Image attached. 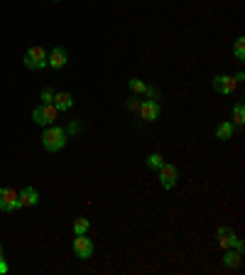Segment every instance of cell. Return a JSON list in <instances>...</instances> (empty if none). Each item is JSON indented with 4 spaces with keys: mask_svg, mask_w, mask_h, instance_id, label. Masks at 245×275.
Returning a JSON list of instances; mask_svg holds the SVG:
<instances>
[{
    "mask_svg": "<svg viewBox=\"0 0 245 275\" xmlns=\"http://www.w3.org/2000/svg\"><path fill=\"white\" fill-rule=\"evenodd\" d=\"M66 131L61 126H49L44 133H42V147L47 152H59L61 147L66 145Z\"/></svg>",
    "mask_w": 245,
    "mask_h": 275,
    "instance_id": "1",
    "label": "cell"
},
{
    "mask_svg": "<svg viewBox=\"0 0 245 275\" xmlns=\"http://www.w3.org/2000/svg\"><path fill=\"white\" fill-rule=\"evenodd\" d=\"M57 116H59V111L54 108V103H42L32 111V121L37 126H54Z\"/></svg>",
    "mask_w": 245,
    "mask_h": 275,
    "instance_id": "2",
    "label": "cell"
},
{
    "mask_svg": "<svg viewBox=\"0 0 245 275\" xmlns=\"http://www.w3.org/2000/svg\"><path fill=\"white\" fill-rule=\"evenodd\" d=\"M22 62H25V67H27V69H35V71H40V69L47 67V52H44L40 45H35V47H30V49L25 52Z\"/></svg>",
    "mask_w": 245,
    "mask_h": 275,
    "instance_id": "3",
    "label": "cell"
},
{
    "mask_svg": "<svg viewBox=\"0 0 245 275\" xmlns=\"http://www.w3.org/2000/svg\"><path fill=\"white\" fill-rule=\"evenodd\" d=\"M74 251H76V256H79L81 261H86V258L93 256V241H91L86 233H76V238H74Z\"/></svg>",
    "mask_w": 245,
    "mask_h": 275,
    "instance_id": "4",
    "label": "cell"
},
{
    "mask_svg": "<svg viewBox=\"0 0 245 275\" xmlns=\"http://www.w3.org/2000/svg\"><path fill=\"white\" fill-rule=\"evenodd\" d=\"M20 209V197L10 187H0V211H15Z\"/></svg>",
    "mask_w": 245,
    "mask_h": 275,
    "instance_id": "5",
    "label": "cell"
},
{
    "mask_svg": "<svg viewBox=\"0 0 245 275\" xmlns=\"http://www.w3.org/2000/svg\"><path fill=\"white\" fill-rule=\"evenodd\" d=\"M160 111H162V108H160L157 98H145L137 113H140V118H142V121L152 123V121H157V118H160Z\"/></svg>",
    "mask_w": 245,
    "mask_h": 275,
    "instance_id": "6",
    "label": "cell"
},
{
    "mask_svg": "<svg viewBox=\"0 0 245 275\" xmlns=\"http://www.w3.org/2000/svg\"><path fill=\"white\" fill-rule=\"evenodd\" d=\"M236 79L233 76H228V74H218L216 79H213V89L218 91V93H226V96H231L233 91H236Z\"/></svg>",
    "mask_w": 245,
    "mask_h": 275,
    "instance_id": "7",
    "label": "cell"
},
{
    "mask_svg": "<svg viewBox=\"0 0 245 275\" xmlns=\"http://www.w3.org/2000/svg\"><path fill=\"white\" fill-rule=\"evenodd\" d=\"M160 182H162L164 189H174V184H177V167L169 165V162H164L160 167Z\"/></svg>",
    "mask_w": 245,
    "mask_h": 275,
    "instance_id": "8",
    "label": "cell"
},
{
    "mask_svg": "<svg viewBox=\"0 0 245 275\" xmlns=\"http://www.w3.org/2000/svg\"><path fill=\"white\" fill-rule=\"evenodd\" d=\"M66 62H69V52H66L64 47H54V49L47 54V67H52V69L66 67Z\"/></svg>",
    "mask_w": 245,
    "mask_h": 275,
    "instance_id": "9",
    "label": "cell"
},
{
    "mask_svg": "<svg viewBox=\"0 0 245 275\" xmlns=\"http://www.w3.org/2000/svg\"><path fill=\"white\" fill-rule=\"evenodd\" d=\"M17 197H20V206H37L40 204V192H37L35 187H25V189H20Z\"/></svg>",
    "mask_w": 245,
    "mask_h": 275,
    "instance_id": "10",
    "label": "cell"
},
{
    "mask_svg": "<svg viewBox=\"0 0 245 275\" xmlns=\"http://www.w3.org/2000/svg\"><path fill=\"white\" fill-rule=\"evenodd\" d=\"M52 103H54V108H57V111H69V108L74 106V96H71L69 91H57Z\"/></svg>",
    "mask_w": 245,
    "mask_h": 275,
    "instance_id": "11",
    "label": "cell"
},
{
    "mask_svg": "<svg viewBox=\"0 0 245 275\" xmlns=\"http://www.w3.org/2000/svg\"><path fill=\"white\" fill-rule=\"evenodd\" d=\"M241 263H243V253H241V251H236V248H226V251H223V266L238 268Z\"/></svg>",
    "mask_w": 245,
    "mask_h": 275,
    "instance_id": "12",
    "label": "cell"
},
{
    "mask_svg": "<svg viewBox=\"0 0 245 275\" xmlns=\"http://www.w3.org/2000/svg\"><path fill=\"white\" fill-rule=\"evenodd\" d=\"M236 238H238V236H236L231 229H223V226L218 229V243H221V248H223V251H226V248H233Z\"/></svg>",
    "mask_w": 245,
    "mask_h": 275,
    "instance_id": "13",
    "label": "cell"
},
{
    "mask_svg": "<svg viewBox=\"0 0 245 275\" xmlns=\"http://www.w3.org/2000/svg\"><path fill=\"white\" fill-rule=\"evenodd\" d=\"M236 133V126L231 123V121H223V123H218V128H216V138L218 140H231Z\"/></svg>",
    "mask_w": 245,
    "mask_h": 275,
    "instance_id": "14",
    "label": "cell"
},
{
    "mask_svg": "<svg viewBox=\"0 0 245 275\" xmlns=\"http://www.w3.org/2000/svg\"><path fill=\"white\" fill-rule=\"evenodd\" d=\"M236 128H243L245 126V108H243V103L238 101L236 103V108H233V121H231Z\"/></svg>",
    "mask_w": 245,
    "mask_h": 275,
    "instance_id": "15",
    "label": "cell"
},
{
    "mask_svg": "<svg viewBox=\"0 0 245 275\" xmlns=\"http://www.w3.org/2000/svg\"><path fill=\"white\" fill-rule=\"evenodd\" d=\"M164 165V157L160 155V152H152V155H147V167H155V170H160Z\"/></svg>",
    "mask_w": 245,
    "mask_h": 275,
    "instance_id": "16",
    "label": "cell"
},
{
    "mask_svg": "<svg viewBox=\"0 0 245 275\" xmlns=\"http://www.w3.org/2000/svg\"><path fill=\"white\" fill-rule=\"evenodd\" d=\"M233 52H236V59H238V62H243V59H245V37H238V40H236Z\"/></svg>",
    "mask_w": 245,
    "mask_h": 275,
    "instance_id": "17",
    "label": "cell"
},
{
    "mask_svg": "<svg viewBox=\"0 0 245 275\" xmlns=\"http://www.w3.org/2000/svg\"><path fill=\"white\" fill-rule=\"evenodd\" d=\"M88 226H91V224H88V219H83V216H81V219H76V221H74V233H86V231H88Z\"/></svg>",
    "mask_w": 245,
    "mask_h": 275,
    "instance_id": "18",
    "label": "cell"
},
{
    "mask_svg": "<svg viewBox=\"0 0 245 275\" xmlns=\"http://www.w3.org/2000/svg\"><path fill=\"white\" fill-rule=\"evenodd\" d=\"M127 86H130V91H135V93H145V81H140V79H130L127 81Z\"/></svg>",
    "mask_w": 245,
    "mask_h": 275,
    "instance_id": "19",
    "label": "cell"
},
{
    "mask_svg": "<svg viewBox=\"0 0 245 275\" xmlns=\"http://www.w3.org/2000/svg\"><path fill=\"white\" fill-rule=\"evenodd\" d=\"M125 106H127V111H132V113H137V111H140V106H142V101L132 96V98H127V103H125Z\"/></svg>",
    "mask_w": 245,
    "mask_h": 275,
    "instance_id": "20",
    "label": "cell"
},
{
    "mask_svg": "<svg viewBox=\"0 0 245 275\" xmlns=\"http://www.w3.org/2000/svg\"><path fill=\"white\" fill-rule=\"evenodd\" d=\"M40 98H42V103H52V101H54V91H52V89H44Z\"/></svg>",
    "mask_w": 245,
    "mask_h": 275,
    "instance_id": "21",
    "label": "cell"
},
{
    "mask_svg": "<svg viewBox=\"0 0 245 275\" xmlns=\"http://www.w3.org/2000/svg\"><path fill=\"white\" fill-rule=\"evenodd\" d=\"M145 96H147V98H160V91H157L155 86H145Z\"/></svg>",
    "mask_w": 245,
    "mask_h": 275,
    "instance_id": "22",
    "label": "cell"
},
{
    "mask_svg": "<svg viewBox=\"0 0 245 275\" xmlns=\"http://www.w3.org/2000/svg\"><path fill=\"white\" fill-rule=\"evenodd\" d=\"M79 131H81V126H79V123H74V121H71V123H69V128H66V136H69V133H71V136H76V133H79Z\"/></svg>",
    "mask_w": 245,
    "mask_h": 275,
    "instance_id": "23",
    "label": "cell"
},
{
    "mask_svg": "<svg viewBox=\"0 0 245 275\" xmlns=\"http://www.w3.org/2000/svg\"><path fill=\"white\" fill-rule=\"evenodd\" d=\"M233 248L243 253V251H245V243H243V241H241V238H236V243H233Z\"/></svg>",
    "mask_w": 245,
    "mask_h": 275,
    "instance_id": "24",
    "label": "cell"
},
{
    "mask_svg": "<svg viewBox=\"0 0 245 275\" xmlns=\"http://www.w3.org/2000/svg\"><path fill=\"white\" fill-rule=\"evenodd\" d=\"M5 273H7V263L0 258V275H5Z\"/></svg>",
    "mask_w": 245,
    "mask_h": 275,
    "instance_id": "25",
    "label": "cell"
},
{
    "mask_svg": "<svg viewBox=\"0 0 245 275\" xmlns=\"http://www.w3.org/2000/svg\"><path fill=\"white\" fill-rule=\"evenodd\" d=\"M233 79H236V84H241V81H243V79H245V74H243V71H238V74H236Z\"/></svg>",
    "mask_w": 245,
    "mask_h": 275,
    "instance_id": "26",
    "label": "cell"
},
{
    "mask_svg": "<svg viewBox=\"0 0 245 275\" xmlns=\"http://www.w3.org/2000/svg\"><path fill=\"white\" fill-rule=\"evenodd\" d=\"M0 258H2V246H0Z\"/></svg>",
    "mask_w": 245,
    "mask_h": 275,
    "instance_id": "27",
    "label": "cell"
},
{
    "mask_svg": "<svg viewBox=\"0 0 245 275\" xmlns=\"http://www.w3.org/2000/svg\"><path fill=\"white\" fill-rule=\"evenodd\" d=\"M54 2H59V0H54Z\"/></svg>",
    "mask_w": 245,
    "mask_h": 275,
    "instance_id": "28",
    "label": "cell"
}]
</instances>
